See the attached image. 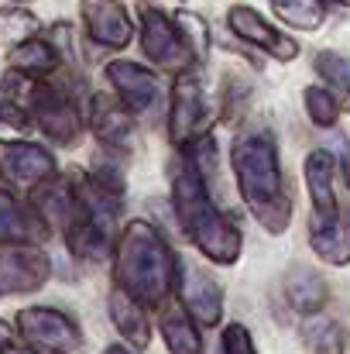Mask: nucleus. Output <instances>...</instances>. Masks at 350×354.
<instances>
[{
  "mask_svg": "<svg viewBox=\"0 0 350 354\" xmlns=\"http://www.w3.org/2000/svg\"><path fill=\"white\" fill-rule=\"evenodd\" d=\"M233 172L240 193L257 217V224L271 234H282L292 221V200L282 186L278 145L268 131H244L233 141Z\"/></svg>",
  "mask_w": 350,
  "mask_h": 354,
  "instance_id": "obj_1",
  "label": "nucleus"
},
{
  "mask_svg": "<svg viewBox=\"0 0 350 354\" xmlns=\"http://www.w3.org/2000/svg\"><path fill=\"white\" fill-rule=\"evenodd\" d=\"M114 265L117 286L127 289L144 306H158L168 296L172 275L179 268L162 234L144 221H134V224L124 227V234L117 241Z\"/></svg>",
  "mask_w": 350,
  "mask_h": 354,
  "instance_id": "obj_2",
  "label": "nucleus"
},
{
  "mask_svg": "<svg viewBox=\"0 0 350 354\" xmlns=\"http://www.w3.org/2000/svg\"><path fill=\"white\" fill-rule=\"evenodd\" d=\"M172 203H175L182 231L193 237V244L210 261L233 265L240 258V231L210 203V186H206V179L189 162L182 165V172H175Z\"/></svg>",
  "mask_w": 350,
  "mask_h": 354,
  "instance_id": "obj_3",
  "label": "nucleus"
},
{
  "mask_svg": "<svg viewBox=\"0 0 350 354\" xmlns=\"http://www.w3.org/2000/svg\"><path fill=\"white\" fill-rule=\"evenodd\" d=\"M141 48H144V55L155 66L172 69V73H186L189 62L196 59L193 48L186 45L175 17L162 14L158 7H144L141 10Z\"/></svg>",
  "mask_w": 350,
  "mask_h": 354,
  "instance_id": "obj_4",
  "label": "nucleus"
},
{
  "mask_svg": "<svg viewBox=\"0 0 350 354\" xmlns=\"http://www.w3.org/2000/svg\"><path fill=\"white\" fill-rule=\"evenodd\" d=\"M17 334L38 348V351L48 354H76L79 351V327L72 324V317L59 313V310H48V306H28L17 313Z\"/></svg>",
  "mask_w": 350,
  "mask_h": 354,
  "instance_id": "obj_5",
  "label": "nucleus"
},
{
  "mask_svg": "<svg viewBox=\"0 0 350 354\" xmlns=\"http://www.w3.org/2000/svg\"><path fill=\"white\" fill-rule=\"evenodd\" d=\"M52 265L35 244H3L0 248V296L35 292L45 286Z\"/></svg>",
  "mask_w": 350,
  "mask_h": 354,
  "instance_id": "obj_6",
  "label": "nucleus"
},
{
  "mask_svg": "<svg viewBox=\"0 0 350 354\" xmlns=\"http://www.w3.org/2000/svg\"><path fill=\"white\" fill-rule=\"evenodd\" d=\"M0 176L10 186H41L55 176V158L41 145L31 141H3L0 138Z\"/></svg>",
  "mask_w": 350,
  "mask_h": 354,
  "instance_id": "obj_7",
  "label": "nucleus"
},
{
  "mask_svg": "<svg viewBox=\"0 0 350 354\" xmlns=\"http://www.w3.org/2000/svg\"><path fill=\"white\" fill-rule=\"evenodd\" d=\"M227 24H231V31L237 38H244L247 45H254V48H261V52H268L271 59H278V62H289V59H295L299 55V45L292 41V38H285L282 31H275L254 7H244V3H237L231 7V14H227Z\"/></svg>",
  "mask_w": 350,
  "mask_h": 354,
  "instance_id": "obj_8",
  "label": "nucleus"
},
{
  "mask_svg": "<svg viewBox=\"0 0 350 354\" xmlns=\"http://www.w3.org/2000/svg\"><path fill=\"white\" fill-rule=\"evenodd\" d=\"M179 296L189 310V317L203 327H217L224 313V296L220 286L196 265H179Z\"/></svg>",
  "mask_w": 350,
  "mask_h": 354,
  "instance_id": "obj_9",
  "label": "nucleus"
},
{
  "mask_svg": "<svg viewBox=\"0 0 350 354\" xmlns=\"http://www.w3.org/2000/svg\"><path fill=\"white\" fill-rule=\"evenodd\" d=\"M83 24H86V35L97 41V45H107V48H124L130 38H134V24H130V14L124 10L120 0H83Z\"/></svg>",
  "mask_w": 350,
  "mask_h": 354,
  "instance_id": "obj_10",
  "label": "nucleus"
},
{
  "mask_svg": "<svg viewBox=\"0 0 350 354\" xmlns=\"http://www.w3.org/2000/svg\"><path fill=\"white\" fill-rule=\"evenodd\" d=\"M107 80L114 86V93L124 100V107H130L134 114H144L155 100H158V80L151 69L137 66V62H127V59H117L107 66Z\"/></svg>",
  "mask_w": 350,
  "mask_h": 354,
  "instance_id": "obj_11",
  "label": "nucleus"
},
{
  "mask_svg": "<svg viewBox=\"0 0 350 354\" xmlns=\"http://www.w3.org/2000/svg\"><path fill=\"white\" fill-rule=\"evenodd\" d=\"M203 118V86L196 73H179L172 86V114H168V134L172 141H189L196 124Z\"/></svg>",
  "mask_w": 350,
  "mask_h": 354,
  "instance_id": "obj_12",
  "label": "nucleus"
},
{
  "mask_svg": "<svg viewBox=\"0 0 350 354\" xmlns=\"http://www.w3.org/2000/svg\"><path fill=\"white\" fill-rule=\"evenodd\" d=\"M45 237H48V221L38 210L17 203L10 193L0 189V241L3 244H38Z\"/></svg>",
  "mask_w": 350,
  "mask_h": 354,
  "instance_id": "obj_13",
  "label": "nucleus"
},
{
  "mask_svg": "<svg viewBox=\"0 0 350 354\" xmlns=\"http://www.w3.org/2000/svg\"><path fill=\"white\" fill-rule=\"evenodd\" d=\"M90 124H93V131H97V138H100L104 145L130 148V138H134V111H130V107H124V100L93 97Z\"/></svg>",
  "mask_w": 350,
  "mask_h": 354,
  "instance_id": "obj_14",
  "label": "nucleus"
},
{
  "mask_svg": "<svg viewBox=\"0 0 350 354\" xmlns=\"http://www.w3.org/2000/svg\"><path fill=\"white\" fill-rule=\"evenodd\" d=\"M306 186H309V200L320 221H333L337 217V196H333V155L316 148L309 151L306 165H302Z\"/></svg>",
  "mask_w": 350,
  "mask_h": 354,
  "instance_id": "obj_15",
  "label": "nucleus"
},
{
  "mask_svg": "<svg viewBox=\"0 0 350 354\" xmlns=\"http://www.w3.org/2000/svg\"><path fill=\"white\" fill-rule=\"evenodd\" d=\"M110 320H114V327L120 330V337H124L127 344H134V348H148V341H151L148 317H144L141 303H137L127 289H120V286L110 292Z\"/></svg>",
  "mask_w": 350,
  "mask_h": 354,
  "instance_id": "obj_16",
  "label": "nucleus"
},
{
  "mask_svg": "<svg viewBox=\"0 0 350 354\" xmlns=\"http://www.w3.org/2000/svg\"><path fill=\"white\" fill-rule=\"evenodd\" d=\"M309 244H313V251L323 261H330V265H350V224H344L340 217H333V221L313 217V224H309Z\"/></svg>",
  "mask_w": 350,
  "mask_h": 354,
  "instance_id": "obj_17",
  "label": "nucleus"
},
{
  "mask_svg": "<svg viewBox=\"0 0 350 354\" xmlns=\"http://www.w3.org/2000/svg\"><path fill=\"white\" fill-rule=\"evenodd\" d=\"M285 296H289V303H292L299 313H316V310L327 303L330 289H327V279H323L320 272L299 265V268H292V272L285 275Z\"/></svg>",
  "mask_w": 350,
  "mask_h": 354,
  "instance_id": "obj_18",
  "label": "nucleus"
},
{
  "mask_svg": "<svg viewBox=\"0 0 350 354\" xmlns=\"http://www.w3.org/2000/svg\"><path fill=\"white\" fill-rule=\"evenodd\" d=\"M10 69L14 73H24V76H48L55 66H59V52L52 41L45 38H28V41H17L7 55Z\"/></svg>",
  "mask_w": 350,
  "mask_h": 354,
  "instance_id": "obj_19",
  "label": "nucleus"
},
{
  "mask_svg": "<svg viewBox=\"0 0 350 354\" xmlns=\"http://www.w3.org/2000/svg\"><path fill=\"white\" fill-rule=\"evenodd\" d=\"M66 234H69L72 254H79V258H104L107 248H110V227L97 224L86 210H83V217H79Z\"/></svg>",
  "mask_w": 350,
  "mask_h": 354,
  "instance_id": "obj_20",
  "label": "nucleus"
},
{
  "mask_svg": "<svg viewBox=\"0 0 350 354\" xmlns=\"http://www.w3.org/2000/svg\"><path fill=\"white\" fill-rule=\"evenodd\" d=\"M302 341L313 354H344V327L337 320L313 317L302 324Z\"/></svg>",
  "mask_w": 350,
  "mask_h": 354,
  "instance_id": "obj_21",
  "label": "nucleus"
},
{
  "mask_svg": "<svg viewBox=\"0 0 350 354\" xmlns=\"http://www.w3.org/2000/svg\"><path fill=\"white\" fill-rule=\"evenodd\" d=\"M275 14L282 21H289L292 28L302 31H316L323 24V0H271Z\"/></svg>",
  "mask_w": 350,
  "mask_h": 354,
  "instance_id": "obj_22",
  "label": "nucleus"
},
{
  "mask_svg": "<svg viewBox=\"0 0 350 354\" xmlns=\"http://www.w3.org/2000/svg\"><path fill=\"white\" fill-rule=\"evenodd\" d=\"M162 337H165V344H168L172 354H203L200 330L189 320H182V317H165L162 320Z\"/></svg>",
  "mask_w": 350,
  "mask_h": 354,
  "instance_id": "obj_23",
  "label": "nucleus"
},
{
  "mask_svg": "<svg viewBox=\"0 0 350 354\" xmlns=\"http://www.w3.org/2000/svg\"><path fill=\"white\" fill-rule=\"evenodd\" d=\"M316 73L337 90V100L350 104V62L340 59L337 52H320L316 55Z\"/></svg>",
  "mask_w": 350,
  "mask_h": 354,
  "instance_id": "obj_24",
  "label": "nucleus"
},
{
  "mask_svg": "<svg viewBox=\"0 0 350 354\" xmlns=\"http://www.w3.org/2000/svg\"><path fill=\"white\" fill-rule=\"evenodd\" d=\"M302 100H306V114H309L313 124H320V127H333V124H337V118H340V100H337L330 90H323V86H306Z\"/></svg>",
  "mask_w": 350,
  "mask_h": 354,
  "instance_id": "obj_25",
  "label": "nucleus"
},
{
  "mask_svg": "<svg viewBox=\"0 0 350 354\" xmlns=\"http://www.w3.org/2000/svg\"><path fill=\"white\" fill-rule=\"evenodd\" d=\"M35 31H38V17L28 14L24 7H7V10H0V41L17 45V41L35 38Z\"/></svg>",
  "mask_w": 350,
  "mask_h": 354,
  "instance_id": "obj_26",
  "label": "nucleus"
},
{
  "mask_svg": "<svg viewBox=\"0 0 350 354\" xmlns=\"http://www.w3.org/2000/svg\"><path fill=\"white\" fill-rule=\"evenodd\" d=\"M186 162L206 179V186H210V179L217 176V141L210 138V134H203V138H193L189 141V148H186Z\"/></svg>",
  "mask_w": 350,
  "mask_h": 354,
  "instance_id": "obj_27",
  "label": "nucleus"
},
{
  "mask_svg": "<svg viewBox=\"0 0 350 354\" xmlns=\"http://www.w3.org/2000/svg\"><path fill=\"white\" fill-rule=\"evenodd\" d=\"M175 24H179V31H182L186 45L193 48V55H196V59H203V55H206V48H210V31H206V21H203L200 14L182 10V14L175 17Z\"/></svg>",
  "mask_w": 350,
  "mask_h": 354,
  "instance_id": "obj_28",
  "label": "nucleus"
},
{
  "mask_svg": "<svg viewBox=\"0 0 350 354\" xmlns=\"http://www.w3.org/2000/svg\"><path fill=\"white\" fill-rule=\"evenodd\" d=\"M220 354H257L244 324H227L220 334Z\"/></svg>",
  "mask_w": 350,
  "mask_h": 354,
  "instance_id": "obj_29",
  "label": "nucleus"
},
{
  "mask_svg": "<svg viewBox=\"0 0 350 354\" xmlns=\"http://www.w3.org/2000/svg\"><path fill=\"white\" fill-rule=\"evenodd\" d=\"M7 344H10V327L0 320V348H7Z\"/></svg>",
  "mask_w": 350,
  "mask_h": 354,
  "instance_id": "obj_30",
  "label": "nucleus"
},
{
  "mask_svg": "<svg viewBox=\"0 0 350 354\" xmlns=\"http://www.w3.org/2000/svg\"><path fill=\"white\" fill-rule=\"evenodd\" d=\"M0 354H35V351H28V348H17V344H7V348H0Z\"/></svg>",
  "mask_w": 350,
  "mask_h": 354,
  "instance_id": "obj_31",
  "label": "nucleus"
},
{
  "mask_svg": "<svg viewBox=\"0 0 350 354\" xmlns=\"http://www.w3.org/2000/svg\"><path fill=\"white\" fill-rule=\"evenodd\" d=\"M107 354H134V351H124V348H107Z\"/></svg>",
  "mask_w": 350,
  "mask_h": 354,
  "instance_id": "obj_32",
  "label": "nucleus"
},
{
  "mask_svg": "<svg viewBox=\"0 0 350 354\" xmlns=\"http://www.w3.org/2000/svg\"><path fill=\"white\" fill-rule=\"evenodd\" d=\"M14 3H28V0H14Z\"/></svg>",
  "mask_w": 350,
  "mask_h": 354,
  "instance_id": "obj_33",
  "label": "nucleus"
}]
</instances>
